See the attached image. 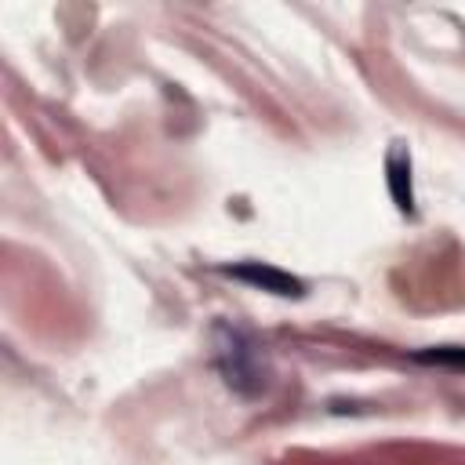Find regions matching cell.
<instances>
[{
    "mask_svg": "<svg viewBox=\"0 0 465 465\" xmlns=\"http://www.w3.org/2000/svg\"><path fill=\"white\" fill-rule=\"evenodd\" d=\"M218 360H222V374H225V381H229L236 392L254 396V392L265 389L262 349H258L247 334L222 327V331H218Z\"/></svg>",
    "mask_w": 465,
    "mask_h": 465,
    "instance_id": "obj_1",
    "label": "cell"
},
{
    "mask_svg": "<svg viewBox=\"0 0 465 465\" xmlns=\"http://www.w3.org/2000/svg\"><path fill=\"white\" fill-rule=\"evenodd\" d=\"M232 276H240V280H251V283H262L265 291H276V294H298L302 291V283L298 280H291V276H283V272H276V269H258V265H240V269H229Z\"/></svg>",
    "mask_w": 465,
    "mask_h": 465,
    "instance_id": "obj_2",
    "label": "cell"
},
{
    "mask_svg": "<svg viewBox=\"0 0 465 465\" xmlns=\"http://www.w3.org/2000/svg\"><path fill=\"white\" fill-rule=\"evenodd\" d=\"M389 185H392L396 207H400V211H414V200L403 193V185L411 189V163H407L403 153H392V156H389Z\"/></svg>",
    "mask_w": 465,
    "mask_h": 465,
    "instance_id": "obj_3",
    "label": "cell"
},
{
    "mask_svg": "<svg viewBox=\"0 0 465 465\" xmlns=\"http://www.w3.org/2000/svg\"><path fill=\"white\" fill-rule=\"evenodd\" d=\"M418 360H429V363H458V367H465V352H450V349H436V352H421Z\"/></svg>",
    "mask_w": 465,
    "mask_h": 465,
    "instance_id": "obj_4",
    "label": "cell"
}]
</instances>
